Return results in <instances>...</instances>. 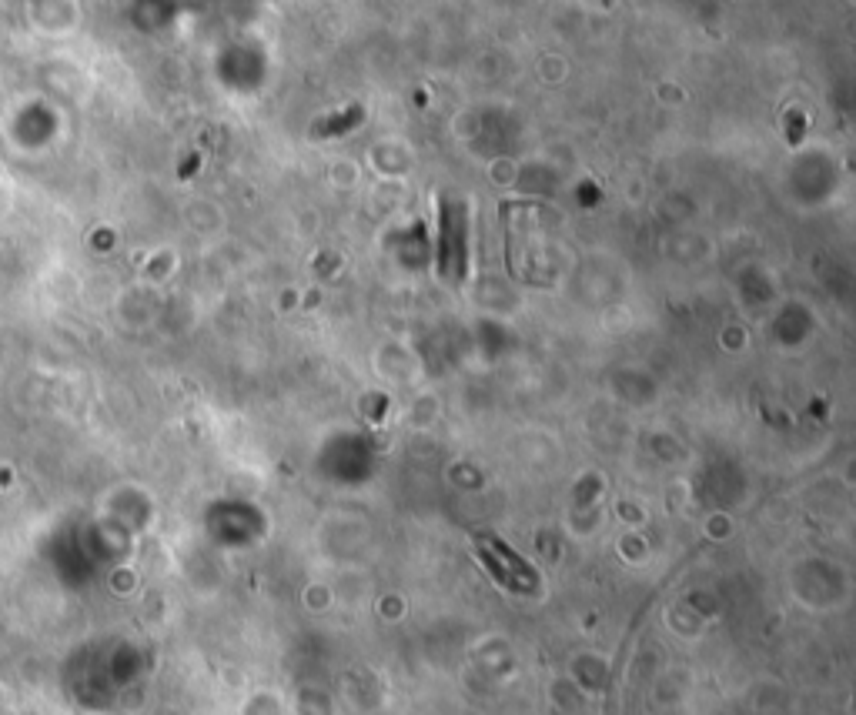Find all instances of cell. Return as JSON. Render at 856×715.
<instances>
[{
	"instance_id": "1",
	"label": "cell",
	"mask_w": 856,
	"mask_h": 715,
	"mask_svg": "<svg viewBox=\"0 0 856 715\" xmlns=\"http://www.w3.org/2000/svg\"><path fill=\"white\" fill-rule=\"evenodd\" d=\"M442 251L445 258H455V274H462V258H465V221H462V204L445 201V224H442Z\"/></svg>"
}]
</instances>
